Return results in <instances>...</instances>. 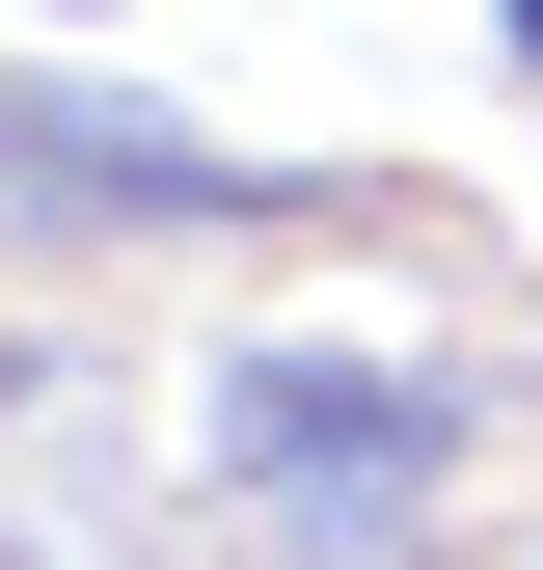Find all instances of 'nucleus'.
<instances>
[{"label":"nucleus","instance_id":"f257e3e1","mask_svg":"<svg viewBox=\"0 0 543 570\" xmlns=\"http://www.w3.org/2000/svg\"><path fill=\"white\" fill-rule=\"evenodd\" d=\"M0 218L55 245H218V218H326L299 164H245V136L136 109V82H0Z\"/></svg>","mask_w":543,"mask_h":570},{"label":"nucleus","instance_id":"f03ea898","mask_svg":"<svg viewBox=\"0 0 543 570\" xmlns=\"http://www.w3.org/2000/svg\"><path fill=\"white\" fill-rule=\"evenodd\" d=\"M516 55H543V0H516Z\"/></svg>","mask_w":543,"mask_h":570}]
</instances>
